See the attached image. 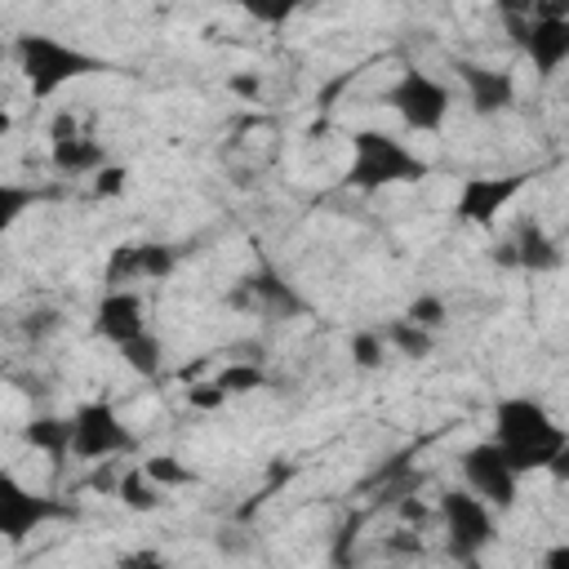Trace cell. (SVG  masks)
<instances>
[{
	"label": "cell",
	"mask_w": 569,
	"mask_h": 569,
	"mask_svg": "<svg viewBox=\"0 0 569 569\" xmlns=\"http://www.w3.org/2000/svg\"><path fill=\"white\" fill-rule=\"evenodd\" d=\"M382 338H387L400 356H409V360H422V356H431V347H436V333H431V329H422V325H413L409 316L391 320V325L382 329Z\"/></svg>",
	"instance_id": "e0dca14e"
},
{
	"label": "cell",
	"mask_w": 569,
	"mask_h": 569,
	"mask_svg": "<svg viewBox=\"0 0 569 569\" xmlns=\"http://www.w3.org/2000/svg\"><path fill=\"white\" fill-rule=\"evenodd\" d=\"M120 356H124V365L138 369L142 378L160 373V342H156V333H138V338H129V342L120 347Z\"/></svg>",
	"instance_id": "d6986e66"
},
{
	"label": "cell",
	"mask_w": 569,
	"mask_h": 569,
	"mask_svg": "<svg viewBox=\"0 0 569 569\" xmlns=\"http://www.w3.org/2000/svg\"><path fill=\"white\" fill-rule=\"evenodd\" d=\"M116 493H120V502H124L129 511H156V507L164 502V485H156L142 467L124 471V476H120V485H116Z\"/></svg>",
	"instance_id": "9a60e30c"
},
{
	"label": "cell",
	"mask_w": 569,
	"mask_h": 569,
	"mask_svg": "<svg viewBox=\"0 0 569 569\" xmlns=\"http://www.w3.org/2000/svg\"><path fill=\"white\" fill-rule=\"evenodd\" d=\"M507 31L529 53L538 76H556L569 62V18H525V22H507Z\"/></svg>",
	"instance_id": "52a82bcc"
},
{
	"label": "cell",
	"mask_w": 569,
	"mask_h": 569,
	"mask_svg": "<svg viewBox=\"0 0 569 569\" xmlns=\"http://www.w3.org/2000/svg\"><path fill=\"white\" fill-rule=\"evenodd\" d=\"M22 58H27V71H31L36 93L58 89L62 80H71V76H80V71L89 67V58H80L76 49H67V44H58V40H49V36L27 40V44H22Z\"/></svg>",
	"instance_id": "ba28073f"
},
{
	"label": "cell",
	"mask_w": 569,
	"mask_h": 569,
	"mask_svg": "<svg viewBox=\"0 0 569 569\" xmlns=\"http://www.w3.org/2000/svg\"><path fill=\"white\" fill-rule=\"evenodd\" d=\"M222 400H227V391H222V382H218V378H209V382L191 387V405H200V409H209V405L218 409Z\"/></svg>",
	"instance_id": "d4e9b609"
},
{
	"label": "cell",
	"mask_w": 569,
	"mask_h": 569,
	"mask_svg": "<svg viewBox=\"0 0 569 569\" xmlns=\"http://www.w3.org/2000/svg\"><path fill=\"white\" fill-rule=\"evenodd\" d=\"M498 4V13L507 18V22H525V18H533V9H538V0H493Z\"/></svg>",
	"instance_id": "484cf974"
},
{
	"label": "cell",
	"mask_w": 569,
	"mask_h": 569,
	"mask_svg": "<svg viewBox=\"0 0 569 569\" xmlns=\"http://www.w3.org/2000/svg\"><path fill=\"white\" fill-rule=\"evenodd\" d=\"M422 173V160L405 147V142H396V138H387V133H356V160H351V187H365V191H373V187H391V182H413Z\"/></svg>",
	"instance_id": "7a4b0ae2"
},
{
	"label": "cell",
	"mask_w": 569,
	"mask_h": 569,
	"mask_svg": "<svg viewBox=\"0 0 569 569\" xmlns=\"http://www.w3.org/2000/svg\"><path fill=\"white\" fill-rule=\"evenodd\" d=\"M133 445V436L124 431V422L116 418L111 405H80L71 418V453L84 462H102L116 458Z\"/></svg>",
	"instance_id": "8992f818"
},
{
	"label": "cell",
	"mask_w": 569,
	"mask_h": 569,
	"mask_svg": "<svg viewBox=\"0 0 569 569\" xmlns=\"http://www.w3.org/2000/svg\"><path fill=\"white\" fill-rule=\"evenodd\" d=\"M511 253H516V267H525V271H551V267H560V249L542 236L538 222H520L516 227Z\"/></svg>",
	"instance_id": "5bb4252c"
},
{
	"label": "cell",
	"mask_w": 569,
	"mask_h": 569,
	"mask_svg": "<svg viewBox=\"0 0 569 569\" xmlns=\"http://www.w3.org/2000/svg\"><path fill=\"white\" fill-rule=\"evenodd\" d=\"M49 516H58V507H53V502H44V498H36V493H22L13 480L4 485L0 525H4V533H9V538L31 533V525H40V520H49Z\"/></svg>",
	"instance_id": "4fadbf2b"
},
{
	"label": "cell",
	"mask_w": 569,
	"mask_h": 569,
	"mask_svg": "<svg viewBox=\"0 0 569 569\" xmlns=\"http://www.w3.org/2000/svg\"><path fill=\"white\" fill-rule=\"evenodd\" d=\"M120 187H124V169H107V164H102V169H98V191H102V196H116Z\"/></svg>",
	"instance_id": "4316f807"
},
{
	"label": "cell",
	"mask_w": 569,
	"mask_h": 569,
	"mask_svg": "<svg viewBox=\"0 0 569 569\" xmlns=\"http://www.w3.org/2000/svg\"><path fill=\"white\" fill-rule=\"evenodd\" d=\"M218 382H222V391H227V396H240V391L262 387V369H258V365H249V360H236V365H227V369L218 373Z\"/></svg>",
	"instance_id": "603a6c76"
},
{
	"label": "cell",
	"mask_w": 569,
	"mask_h": 569,
	"mask_svg": "<svg viewBox=\"0 0 569 569\" xmlns=\"http://www.w3.org/2000/svg\"><path fill=\"white\" fill-rule=\"evenodd\" d=\"M542 560H547L551 569H569V547H556V551H547Z\"/></svg>",
	"instance_id": "f1b7e54d"
},
{
	"label": "cell",
	"mask_w": 569,
	"mask_h": 569,
	"mask_svg": "<svg viewBox=\"0 0 569 569\" xmlns=\"http://www.w3.org/2000/svg\"><path fill=\"white\" fill-rule=\"evenodd\" d=\"M382 356H387V338H382V333H373V329L351 333V360H356L360 369H378Z\"/></svg>",
	"instance_id": "7402d4cb"
},
{
	"label": "cell",
	"mask_w": 569,
	"mask_h": 569,
	"mask_svg": "<svg viewBox=\"0 0 569 569\" xmlns=\"http://www.w3.org/2000/svg\"><path fill=\"white\" fill-rule=\"evenodd\" d=\"M436 516H440L449 551L458 560H476L493 542V507L471 489H445Z\"/></svg>",
	"instance_id": "3957f363"
},
{
	"label": "cell",
	"mask_w": 569,
	"mask_h": 569,
	"mask_svg": "<svg viewBox=\"0 0 569 569\" xmlns=\"http://www.w3.org/2000/svg\"><path fill=\"white\" fill-rule=\"evenodd\" d=\"M231 89H236V93H244V98H258V93H262V80H258V76H236V80H231Z\"/></svg>",
	"instance_id": "83f0119b"
},
{
	"label": "cell",
	"mask_w": 569,
	"mask_h": 569,
	"mask_svg": "<svg viewBox=\"0 0 569 569\" xmlns=\"http://www.w3.org/2000/svg\"><path fill=\"white\" fill-rule=\"evenodd\" d=\"M142 471L156 480V485H164V489H182V485H191L196 476L178 462V458H169V453H151L147 462H142Z\"/></svg>",
	"instance_id": "ffe728a7"
},
{
	"label": "cell",
	"mask_w": 569,
	"mask_h": 569,
	"mask_svg": "<svg viewBox=\"0 0 569 569\" xmlns=\"http://www.w3.org/2000/svg\"><path fill=\"white\" fill-rule=\"evenodd\" d=\"M173 267V249L169 244H124L116 258H111V280H151V276H164Z\"/></svg>",
	"instance_id": "7c38bea8"
},
{
	"label": "cell",
	"mask_w": 569,
	"mask_h": 569,
	"mask_svg": "<svg viewBox=\"0 0 569 569\" xmlns=\"http://www.w3.org/2000/svg\"><path fill=\"white\" fill-rule=\"evenodd\" d=\"M49 142H53V164H58L62 173H71V178H80V173H98V169L107 164V151H102L93 138L76 133V116H71V111H62V116L53 120Z\"/></svg>",
	"instance_id": "9c48e42d"
},
{
	"label": "cell",
	"mask_w": 569,
	"mask_h": 569,
	"mask_svg": "<svg viewBox=\"0 0 569 569\" xmlns=\"http://www.w3.org/2000/svg\"><path fill=\"white\" fill-rule=\"evenodd\" d=\"M27 440L36 449H44L49 458H67L71 453V418H36L27 427Z\"/></svg>",
	"instance_id": "ac0fdd59"
},
{
	"label": "cell",
	"mask_w": 569,
	"mask_h": 569,
	"mask_svg": "<svg viewBox=\"0 0 569 569\" xmlns=\"http://www.w3.org/2000/svg\"><path fill=\"white\" fill-rule=\"evenodd\" d=\"M93 329H98V338H107V342H116V347H124L129 338H138V333H147V320H142V298L133 293V289H107V298L98 302V311H93Z\"/></svg>",
	"instance_id": "30bf717a"
},
{
	"label": "cell",
	"mask_w": 569,
	"mask_h": 569,
	"mask_svg": "<svg viewBox=\"0 0 569 569\" xmlns=\"http://www.w3.org/2000/svg\"><path fill=\"white\" fill-rule=\"evenodd\" d=\"M458 80H462L476 116H493V111H507L516 102V80L507 71H493L480 62H458Z\"/></svg>",
	"instance_id": "8fae6325"
},
{
	"label": "cell",
	"mask_w": 569,
	"mask_h": 569,
	"mask_svg": "<svg viewBox=\"0 0 569 569\" xmlns=\"http://www.w3.org/2000/svg\"><path fill=\"white\" fill-rule=\"evenodd\" d=\"M387 102H391V111H396L409 129H418V133H436V129L445 124L449 107H453L449 89H445L436 76H427L422 67H405V71L391 80Z\"/></svg>",
	"instance_id": "277c9868"
},
{
	"label": "cell",
	"mask_w": 569,
	"mask_h": 569,
	"mask_svg": "<svg viewBox=\"0 0 569 569\" xmlns=\"http://www.w3.org/2000/svg\"><path fill=\"white\" fill-rule=\"evenodd\" d=\"M511 191H516V178H507V182H485V178H480V182H471V187L462 191V204H458V209H462L467 218L485 222V218H489V213H493Z\"/></svg>",
	"instance_id": "2e32d148"
},
{
	"label": "cell",
	"mask_w": 569,
	"mask_h": 569,
	"mask_svg": "<svg viewBox=\"0 0 569 569\" xmlns=\"http://www.w3.org/2000/svg\"><path fill=\"white\" fill-rule=\"evenodd\" d=\"M565 98H569V84H565Z\"/></svg>",
	"instance_id": "f546056e"
},
{
	"label": "cell",
	"mask_w": 569,
	"mask_h": 569,
	"mask_svg": "<svg viewBox=\"0 0 569 569\" xmlns=\"http://www.w3.org/2000/svg\"><path fill=\"white\" fill-rule=\"evenodd\" d=\"M493 440L520 467V476L533 467H551L556 453L569 445V436L551 422V413L529 396H511L493 409Z\"/></svg>",
	"instance_id": "6da1fadb"
},
{
	"label": "cell",
	"mask_w": 569,
	"mask_h": 569,
	"mask_svg": "<svg viewBox=\"0 0 569 569\" xmlns=\"http://www.w3.org/2000/svg\"><path fill=\"white\" fill-rule=\"evenodd\" d=\"M240 4L249 9V18H258V22H267V27L293 18V13L302 9V0H240Z\"/></svg>",
	"instance_id": "cb8c5ba5"
},
{
	"label": "cell",
	"mask_w": 569,
	"mask_h": 569,
	"mask_svg": "<svg viewBox=\"0 0 569 569\" xmlns=\"http://www.w3.org/2000/svg\"><path fill=\"white\" fill-rule=\"evenodd\" d=\"M413 325H422V329H445V320H449V307L436 298V293H418L413 302H409V311H405Z\"/></svg>",
	"instance_id": "44dd1931"
},
{
	"label": "cell",
	"mask_w": 569,
	"mask_h": 569,
	"mask_svg": "<svg viewBox=\"0 0 569 569\" xmlns=\"http://www.w3.org/2000/svg\"><path fill=\"white\" fill-rule=\"evenodd\" d=\"M458 471H462V485H467L471 493H480V498H485L489 507H498V511H507V507L516 502V493H520V467L502 453L498 440L471 445V449L462 453Z\"/></svg>",
	"instance_id": "5b68a950"
}]
</instances>
